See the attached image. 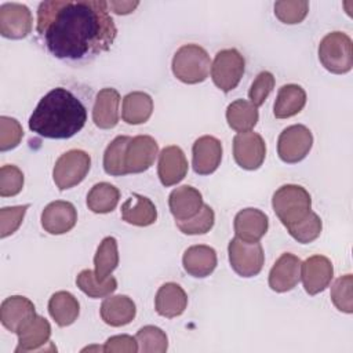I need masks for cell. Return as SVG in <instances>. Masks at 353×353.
Masks as SVG:
<instances>
[{"mask_svg": "<svg viewBox=\"0 0 353 353\" xmlns=\"http://www.w3.org/2000/svg\"><path fill=\"white\" fill-rule=\"evenodd\" d=\"M29 204L3 207L0 210V237L6 239L18 230L21 226Z\"/></svg>", "mask_w": 353, "mask_h": 353, "instance_id": "b9f144b4", "label": "cell"}, {"mask_svg": "<svg viewBox=\"0 0 353 353\" xmlns=\"http://www.w3.org/2000/svg\"><path fill=\"white\" fill-rule=\"evenodd\" d=\"M99 313L105 324L123 327L135 319L137 306L127 295H108L101 303Z\"/></svg>", "mask_w": 353, "mask_h": 353, "instance_id": "603a6c76", "label": "cell"}, {"mask_svg": "<svg viewBox=\"0 0 353 353\" xmlns=\"http://www.w3.org/2000/svg\"><path fill=\"white\" fill-rule=\"evenodd\" d=\"M138 352L142 353H165L168 349V338L165 332L156 325H145L135 335Z\"/></svg>", "mask_w": 353, "mask_h": 353, "instance_id": "e575fe53", "label": "cell"}, {"mask_svg": "<svg viewBox=\"0 0 353 353\" xmlns=\"http://www.w3.org/2000/svg\"><path fill=\"white\" fill-rule=\"evenodd\" d=\"M159 156V145L150 135H137L125 149V170L128 174H141L149 170Z\"/></svg>", "mask_w": 353, "mask_h": 353, "instance_id": "4fadbf2b", "label": "cell"}, {"mask_svg": "<svg viewBox=\"0 0 353 353\" xmlns=\"http://www.w3.org/2000/svg\"><path fill=\"white\" fill-rule=\"evenodd\" d=\"M188 160L183 150L176 145H170L159 153L157 175L163 186L179 183L188 174Z\"/></svg>", "mask_w": 353, "mask_h": 353, "instance_id": "2e32d148", "label": "cell"}, {"mask_svg": "<svg viewBox=\"0 0 353 353\" xmlns=\"http://www.w3.org/2000/svg\"><path fill=\"white\" fill-rule=\"evenodd\" d=\"M233 157L243 170H258L266 157V143L263 138L254 131L239 132L233 138Z\"/></svg>", "mask_w": 353, "mask_h": 353, "instance_id": "30bf717a", "label": "cell"}, {"mask_svg": "<svg viewBox=\"0 0 353 353\" xmlns=\"http://www.w3.org/2000/svg\"><path fill=\"white\" fill-rule=\"evenodd\" d=\"M91 168V157L80 149L62 153L52 168V179L59 190L74 188L87 176Z\"/></svg>", "mask_w": 353, "mask_h": 353, "instance_id": "8992f818", "label": "cell"}, {"mask_svg": "<svg viewBox=\"0 0 353 353\" xmlns=\"http://www.w3.org/2000/svg\"><path fill=\"white\" fill-rule=\"evenodd\" d=\"M120 94L116 88L106 87L98 91L92 106V121L101 130L114 128L119 123Z\"/></svg>", "mask_w": 353, "mask_h": 353, "instance_id": "44dd1931", "label": "cell"}, {"mask_svg": "<svg viewBox=\"0 0 353 353\" xmlns=\"http://www.w3.org/2000/svg\"><path fill=\"white\" fill-rule=\"evenodd\" d=\"M121 219L134 226H150L157 219V210L149 197L132 193L121 204Z\"/></svg>", "mask_w": 353, "mask_h": 353, "instance_id": "d4e9b609", "label": "cell"}, {"mask_svg": "<svg viewBox=\"0 0 353 353\" xmlns=\"http://www.w3.org/2000/svg\"><path fill=\"white\" fill-rule=\"evenodd\" d=\"M36 32L51 55L68 62L106 52L117 36L103 0H44L37 7Z\"/></svg>", "mask_w": 353, "mask_h": 353, "instance_id": "6da1fadb", "label": "cell"}, {"mask_svg": "<svg viewBox=\"0 0 353 353\" xmlns=\"http://www.w3.org/2000/svg\"><path fill=\"white\" fill-rule=\"evenodd\" d=\"M120 200V190L109 183L99 182L95 183L87 193V207L95 214L112 212Z\"/></svg>", "mask_w": 353, "mask_h": 353, "instance_id": "4dcf8cb0", "label": "cell"}, {"mask_svg": "<svg viewBox=\"0 0 353 353\" xmlns=\"http://www.w3.org/2000/svg\"><path fill=\"white\" fill-rule=\"evenodd\" d=\"M214 222H215L214 210L208 204H204L193 218L186 221H175V225L183 234L193 236V234H204L210 232L214 226Z\"/></svg>", "mask_w": 353, "mask_h": 353, "instance_id": "8d00e7d4", "label": "cell"}, {"mask_svg": "<svg viewBox=\"0 0 353 353\" xmlns=\"http://www.w3.org/2000/svg\"><path fill=\"white\" fill-rule=\"evenodd\" d=\"M319 61L328 72L345 74L353 68V43L343 32L327 33L319 44Z\"/></svg>", "mask_w": 353, "mask_h": 353, "instance_id": "5b68a950", "label": "cell"}, {"mask_svg": "<svg viewBox=\"0 0 353 353\" xmlns=\"http://www.w3.org/2000/svg\"><path fill=\"white\" fill-rule=\"evenodd\" d=\"M334 277L332 262L324 255H312L301 263V280L309 295L323 292Z\"/></svg>", "mask_w": 353, "mask_h": 353, "instance_id": "7c38bea8", "label": "cell"}, {"mask_svg": "<svg viewBox=\"0 0 353 353\" xmlns=\"http://www.w3.org/2000/svg\"><path fill=\"white\" fill-rule=\"evenodd\" d=\"M228 254L232 269L241 277L259 274L265 263V254L259 241L248 243L234 237L229 241Z\"/></svg>", "mask_w": 353, "mask_h": 353, "instance_id": "ba28073f", "label": "cell"}, {"mask_svg": "<svg viewBox=\"0 0 353 353\" xmlns=\"http://www.w3.org/2000/svg\"><path fill=\"white\" fill-rule=\"evenodd\" d=\"M103 352L113 353V352H125V353H137L138 352V342L135 336L121 334L114 335L106 339L105 345L102 346Z\"/></svg>", "mask_w": 353, "mask_h": 353, "instance_id": "ee69618b", "label": "cell"}, {"mask_svg": "<svg viewBox=\"0 0 353 353\" xmlns=\"http://www.w3.org/2000/svg\"><path fill=\"white\" fill-rule=\"evenodd\" d=\"M301 259L291 254H281L269 272V287L276 292H287L301 280Z\"/></svg>", "mask_w": 353, "mask_h": 353, "instance_id": "e0dca14e", "label": "cell"}, {"mask_svg": "<svg viewBox=\"0 0 353 353\" xmlns=\"http://www.w3.org/2000/svg\"><path fill=\"white\" fill-rule=\"evenodd\" d=\"M17 336L18 346L15 347V353L40 350L46 343H50L51 325L47 319L36 313L22 324V327L17 331Z\"/></svg>", "mask_w": 353, "mask_h": 353, "instance_id": "ac0fdd59", "label": "cell"}, {"mask_svg": "<svg viewBox=\"0 0 353 353\" xmlns=\"http://www.w3.org/2000/svg\"><path fill=\"white\" fill-rule=\"evenodd\" d=\"M33 26L30 10L21 3H4L0 6V34L6 39H25Z\"/></svg>", "mask_w": 353, "mask_h": 353, "instance_id": "8fae6325", "label": "cell"}, {"mask_svg": "<svg viewBox=\"0 0 353 353\" xmlns=\"http://www.w3.org/2000/svg\"><path fill=\"white\" fill-rule=\"evenodd\" d=\"M222 143L212 135L197 138L192 146V167L199 175H210L221 164Z\"/></svg>", "mask_w": 353, "mask_h": 353, "instance_id": "5bb4252c", "label": "cell"}, {"mask_svg": "<svg viewBox=\"0 0 353 353\" xmlns=\"http://www.w3.org/2000/svg\"><path fill=\"white\" fill-rule=\"evenodd\" d=\"M245 68V59L236 48H225L216 52L211 63V79L214 84L223 92L234 90Z\"/></svg>", "mask_w": 353, "mask_h": 353, "instance_id": "52a82bcc", "label": "cell"}, {"mask_svg": "<svg viewBox=\"0 0 353 353\" xmlns=\"http://www.w3.org/2000/svg\"><path fill=\"white\" fill-rule=\"evenodd\" d=\"M87 121V108L69 88L48 91L29 117V128L48 139H68L76 135Z\"/></svg>", "mask_w": 353, "mask_h": 353, "instance_id": "7a4b0ae2", "label": "cell"}, {"mask_svg": "<svg viewBox=\"0 0 353 353\" xmlns=\"http://www.w3.org/2000/svg\"><path fill=\"white\" fill-rule=\"evenodd\" d=\"M131 137L119 135L105 149L103 153V170L108 175L121 176L127 175L125 170V149Z\"/></svg>", "mask_w": 353, "mask_h": 353, "instance_id": "d6a6232c", "label": "cell"}, {"mask_svg": "<svg viewBox=\"0 0 353 353\" xmlns=\"http://www.w3.org/2000/svg\"><path fill=\"white\" fill-rule=\"evenodd\" d=\"M153 113V99L143 91L128 92L123 98L121 119L130 125L146 123Z\"/></svg>", "mask_w": 353, "mask_h": 353, "instance_id": "83f0119b", "label": "cell"}, {"mask_svg": "<svg viewBox=\"0 0 353 353\" xmlns=\"http://www.w3.org/2000/svg\"><path fill=\"white\" fill-rule=\"evenodd\" d=\"M203 205L204 201L201 193L190 185H182L174 189L168 196V207L175 221L193 218Z\"/></svg>", "mask_w": 353, "mask_h": 353, "instance_id": "7402d4cb", "label": "cell"}, {"mask_svg": "<svg viewBox=\"0 0 353 353\" xmlns=\"http://www.w3.org/2000/svg\"><path fill=\"white\" fill-rule=\"evenodd\" d=\"M48 313L59 327H68L77 320L80 303L69 291H58L48 301Z\"/></svg>", "mask_w": 353, "mask_h": 353, "instance_id": "f1b7e54d", "label": "cell"}, {"mask_svg": "<svg viewBox=\"0 0 353 353\" xmlns=\"http://www.w3.org/2000/svg\"><path fill=\"white\" fill-rule=\"evenodd\" d=\"M321 229V219L314 211H310L302 221L287 226L290 236L301 244H309L314 241L320 236Z\"/></svg>", "mask_w": 353, "mask_h": 353, "instance_id": "d590c367", "label": "cell"}, {"mask_svg": "<svg viewBox=\"0 0 353 353\" xmlns=\"http://www.w3.org/2000/svg\"><path fill=\"white\" fill-rule=\"evenodd\" d=\"M188 306V295L176 283L163 284L154 296L156 312L167 319L181 316Z\"/></svg>", "mask_w": 353, "mask_h": 353, "instance_id": "484cf974", "label": "cell"}, {"mask_svg": "<svg viewBox=\"0 0 353 353\" xmlns=\"http://www.w3.org/2000/svg\"><path fill=\"white\" fill-rule=\"evenodd\" d=\"M40 221L47 233L63 234L76 226L77 211L72 203L55 200L44 207Z\"/></svg>", "mask_w": 353, "mask_h": 353, "instance_id": "9a60e30c", "label": "cell"}, {"mask_svg": "<svg viewBox=\"0 0 353 353\" xmlns=\"http://www.w3.org/2000/svg\"><path fill=\"white\" fill-rule=\"evenodd\" d=\"M23 172L12 164H4L0 168V196L12 197L21 193L23 188Z\"/></svg>", "mask_w": 353, "mask_h": 353, "instance_id": "ab89813d", "label": "cell"}, {"mask_svg": "<svg viewBox=\"0 0 353 353\" xmlns=\"http://www.w3.org/2000/svg\"><path fill=\"white\" fill-rule=\"evenodd\" d=\"M216 252L212 247L197 244L189 247L182 256V265L188 274L203 279L210 276L216 268Z\"/></svg>", "mask_w": 353, "mask_h": 353, "instance_id": "cb8c5ba5", "label": "cell"}, {"mask_svg": "<svg viewBox=\"0 0 353 353\" xmlns=\"http://www.w3.org/2000/svg\"><path fill=\"white\" fill-rule=\"evenodd\" d=\"M313 146L312 131L303 124H292L281 131L277 141V154L281 161L295 164L302 161Z\"/></svg>", "mask_w": 353, "mask_h": 353, "instance_id": "9c48e42d", "label": "cell"}, {"mask_svg": "<svg viewBox=\"0 0 353 353\" xmlns=\"http://www.w3.org/2000/svg\"><path fill=\"white\" fill-rule=\"evenodd\" d=\"M76 285L90 298H105L116 291L117 280L113 276L108 277L106 280H99L95 276V272L84 269L77 274Z\"/></svg>", "mask_w": 353, "mask_h": 353, "instance_id": "836d02e7", "label": "cell"}, {"mask_svg": "<svg viewBox=\"0 0 353 353\" xmlns=\"http://www.w3.org/2000/svg\"><path fill=\"white\" fill-rule=\"evenodd\" d=\"M23 138V130L19 121L10 116L0 117V150L7 152L17 148Z\"/></svg>", "mask_w": 353, "mask_h": 353, "instance_id": "60d3db41", "label": "cell"}, {"mask_svg": "<svg viewBox=\"0 0 353 353\" xmlns=\"http://www.w3.org/2000/svg\"><path fill=\"white\" fill-rule=\"evenodd\" d=\"M94 266L95 276L99 280H106L110 277L112 272L119 266L117 240L113 236H108L99 243L94 255Z\"/></svg>", "mask_w": 353, "mask_h": 353, "instance_id": "1f68e13d", "label": "cell"}, {"mask_svg": "<svg viewBox=\"0 0 353 353\" xmlns=\"http://www.w3.org/2000/svg\"><path fill=\"white\" fill-rule=\"evenodd\" d=\"M139 6V1H108V8L117 15H127L134 12V10Z\"/></svg>", "mask_w": 353, "mask_h": 353, "instance_id": "f6af8a7d", "label": "cell"}, {"mask_svg": "<svg viewBox=\"0 0 353 353\" xmlns=\"http://www.w3.org/2000/svg\"><path fill=\"white\" fill-rule=\"evenodd\" d=\"M171 69L174 76L185 84H197L208 77L211 59L199 44H183L174 54Z\"/></svg>", "mask_w": 353, "mask_h": 353, "instance_id": "277c9868", "label": "cell"}, {"mask_svg": "<svg viewBox=\"0 0 353 353\" xmlns=\"http://www.w3.org/2000/svg\"><path fill=\"white\" fill-rule=\"evenodd\" d=\"M274 83H276L274 76L270 72H268V70L261 72L252 81L251 88L248 91L250 102L254 103L256 108L263 105L266 98L269 97V94L273 91Z\"/></svg>", "mask_w": 353, "mask_h": 353, "instance_id": "7bdbcfd3", "label": "cell"}, {"mask_svg": "<svg viewBox=\"0 0 353 353\" xmlns=\"http://www.w3.org/2000/svg\"><path fill=\"white\" fill-rule=\"evenodd\" d=\"M309 12L306 0H281L274 3V15L279 21L287 25L302 22Z\"/></svg>", "mask_w": 353, "mask_h": 353, "instance_id": "f35d334b", "label": "cell"}, {"mask_svg": "<svg viewBox=\"0 0 353 353\" xmlns=\"http://www.w3.org/2000/svg\"><path fill=\"white\" fill-rule=\"evenodd\" d=\"M233 228L237 239L255 243L266 234L269 229V218L258 208H244L236 214Z\"/></svg>", "mask_w": 353, "mask_h": 353, "instance_id": "d6986e66", "label": "cell"}, {"mask_svg": "<svg viewBox=\"0 0 353 353\" xmlns=\"http://www.w3.org/2000/svg\"><path fill=\"white\" fill-rule=\"evenodd\" d=\"M258 119V108L247 99H236L226 108V121L237 132L252 131Z\"/></svg>", "mask_w": 353, "mask_h": 353, "instance_id": "f546056e", "label": "cell"}, {"mask_svg": "<svg viewBox=\"0 0 353 353\" xmlns=\"http://www.w3.org/2000/svg\"><path fill=\"white\" fill-rule=\"evenodd\" d=\"M272 207L287 228L302 221L312 211V197L303 186L287 183L273 193Z\"/></svg>", "mask_w": 353, "mask_h": 353, "instance_id": "3957f363", "label": "cell"}, {"mask_svg": "<svg viewBox=\"0 0 353 353\" xmlns=\"http://www.w3.org/2000/svg\"><path fill=\"white\" fill-rule=\"evenodd\" d=\"M306 105V91L299 84H284L279 88L273 114L276 119H288L298 114Z\"/></svg>", "mask_w": 353, "mask_h": 353, "instance_id": "4316f807", "label": "cell"}, {"mask_svg": "<svg viewBox=\"0 0 353 353\" xmlns=\"http://www.w3.org/2000/svg\"><path fill=\"white\" fill-rule=\"evenodd\" d=\"M34 314L36 307L33 302L23 295H11L0 305V321L4 328L14 334Z\"/></svg>", "mask_w": 353, "mask_h": 353, "instance_id": "ffe728a7", "label": "cell"}, {"mask_svg": "<svg viewBox=\"0 0 353 353\" xmlns=\"http://www.w3.org/2000/svg\"><path fill=\"white\" fill-rule=\"evenodd\" d=\"M353 276L350 273L338 277L331 285V301L339 312L350 314L353 312Z\"/></svg>", "mask_w": 353, "mask_h": 353, "instance_id": "74e56055", "label": "cell"}]
</instances>
